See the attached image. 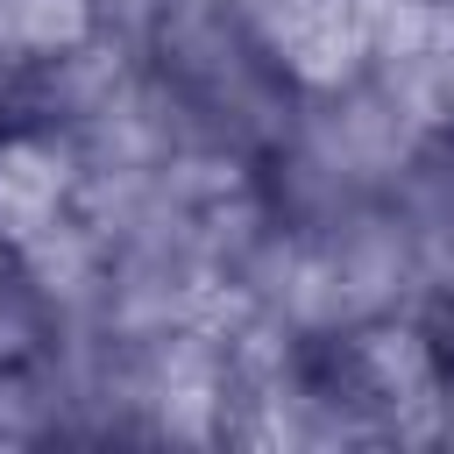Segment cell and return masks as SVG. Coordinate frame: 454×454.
Wrapping results in <instances>:
<instances>
[{
	"label": "cell",
	"mask_w": 454,
	"mask_h": 454,
	"mask_svg": "<svg viewBox=\"0 0 454 454\" xmlns=\"http://www.w3.org/2000/svg\"><path fill=\"white\" fill-rule=\"evenodd\" d=\"M78 156L50 128H0V248H21L71 213Z\"/></svg>",
	"instance_id": "cell-1"
},
{
	"label": "cell",
	"mask_w": 454,
	"mask_h": 454,
	"mask_svg": "<svg viewBox=\"0 0 454 454\" xmlns=\"http://www.w3.org/2000/svg\"><path fill=\"white\" fill-rule=\"evenodd\" d=\"M92 35V0H0V57L43 64Z\"/></svg>",
	"instance_id": "cell-2"
},
{
	"label": "cell",
	"mask_w": 454,
	"mask_h": 454,
	"mask_svg": "<svg viewBox=\"0 0 454 454\" xmlns=\"http://www.w3.org/2000/svg\"><path fill=\"white\" fill-rule=\"evenodd\" d=\"M50 340V305L14 277V262H7V277H0V369H21V362H35V348Z\"/></svg>",
	"instance_id": "cell-3"
}]
</instances>
